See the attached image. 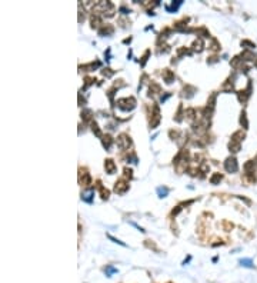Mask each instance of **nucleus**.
I'll use <instances>...</instances> for the list:
<instances>
[{
  "instance_id": "1",
  "label": "nucleus",
  "mask_w": 257,
  "mask_h": 283,
  "mask_svg": "<svg viewBox=\"0 0 257 283\" xmlns=\"http://www.w3.org/2000/svg\"><path fill=\"white\" fill-rule=\"evenodd\" d=\"M226 169L229 172H234L237 170V163H236V159H229L226 163Z\"/></svg>"
},
{
  "instance_id": "2",
  "label": "nucleus",
  "mask_w": 257,
  "mask_h": 283,
  "mask_svg": "<svg viewBox=\"0 0 257 283\" xmlns=\"http://www.w3.org/2000/svg\"><path fill=\"white\" fill-rule=\"evenodd\" d=\"M241 265H243V266H246V267H251V266H253L250 259H243V260H241Z\"/></svg>"
}]
</instances>
